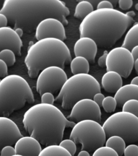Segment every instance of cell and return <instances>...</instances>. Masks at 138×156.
Instances as JSON below:
<instances>
[{
    "mask_svg": "<svg viewBox=\"0 0 138 156\" xmlns=\"http://www.w3.org/2000/svg\"><path fill=\"white\" fill-rule=\"evenodd\" d=\"M0 13L5 15L15 28L31 31L47 18H56L66 25V17L70 12L65 2L60 0H5Z\"/></svg>",
    "mask_w": 138,
    "mask_h": 156,
    "instance_id": "obj_1",
    "label": "cell"
},
{
    "mask_svg": "<svg viewBox=\"0 0 138 156\" xmlns=\"http://www.w3.org/2000/svg\"><path fill=\"white\" fill-rule=\"evenodd\" d=\"M23 124L30 136L47 146L59 144L66 127L76 123L70 121L54 105L39 103L30 107L23 116Z\"/></svg>",
    "mask_w": 138,
    "mask_h": 156,
    "instance_id": "obj_2",
    "label": "cell"
},
{
    "mask_svg": "<svg viewBox=\"0 0 138 156\" xmlns=\"http://www.w3.org/2000/svg\"><path fill=\"white\" fill-rule=\"evenodd\" d=\"M133 22V18L118 10H94L83 18L79 27L80 37L91 38L99 47L114 45Z\"/></svg>",
    "mask_w": 138,
    "mask_h": 156,
    "instance_id": "obj_3",
    "label": "cell"
},
{
    "mask_svg": "<svg viewBox=\"0 0 138 156\" xmlns=\"http://www.w3.org/2000/svg\"><path fill=\"white\" fill-rule=\"evenodd\" d=\"M71 59L69 49L63 41L48 37L37 40L30 45L25 62L29 76L34 79L46 67L57 66L64 69Z\"/></svg>",
    "mask_w": 138,
    "mask_h": 156,
    "instance_id": "obj_4",
    "label": "cell"
},
{
    "mask_svg": "<svg viewBox=\"0 0 138 156\" xmlns=\"http://www.w3.org/2000/svg\"><path fill=\"white\" fill-rule=\"evenodd\" d=\"M35 102L29 83L17 74L8 75L0 82V116L8 117L26 104Z\"/></svg>",
    "mask_w": 138,
    "mask_h": 156,
    "instance_id": "obj_5",
    "label": "cell"
},
{
    "mask_svg": "<svg viewBox=\"0 0 138 156\" xmlns=\"http://www.w3.org/2000/svg\"><path fill=\"white\" fill-rule=\"evenodd\" d=\"M100 91V84L93 76L88 73L74 74L64 83L55 101L61 102L63 109L69 110L77 101L93 99L96 93Z\"/></svg>",
    "mask_w": 138,
    "mask_h": 156,
    "instance_id": "obj_6",
    "label": "cell"
},
{
    "mask_svg": "<svg viewBox=\"0 0 138 156\" xmlns=\"http://www.w3.org/2000/svg\"><path fill=\"white\" fill-rule=\"evenodd\" d=\"M70 139L73 140L76 144L82 145V150L92 152L98 147L104 146L106 136L100 123L86 119L76 123L72 128Z\"/></svg>",
    "mask_w": 138,
    "mask_h": 156,
    "instance_id": "obj_7",
    "label": "cell"
},
{
    "mask_svg": "<svg viewBox=\"0 0 138 156\" xmlns=\"http://www.w3.org/2000/svg\"><path fill=\"white\" fill-rule=\"evenodd\" d=\"M106 137L117 135L126 143H135L138 140V117L128 112H119L110 115L103 125Z\"/></svg>",
    "mask_w": 138,
    "mask_h": 156,
    "instance_id": "obj_8",
    "label": "cell"
},
{
    "mask_svg": "<svg viewBox=\"0 0 138 156\" xmlns=\"http://www.w3.org/2000/svg\"><path fill=\"white\" fill-rule=\"evenodd\" d=\"M68 79L63 69L57 66H50L41 70L37 76L36 89L40 95L49 92L56 93Z\"/></svg>",
    "mask_w": 138,
    "mask_h": 156,
    "instance_id": "obj_9",
    "label": "cell"
},
{
    "mask_svg": "<svg viewBox=\"0 0 138 156\" xmlns=\"http://www.w3.org/2000/svg\"><path fill=\"white\" fill-rule=\"evenodd\" d=\"M134 61L130 51L120 46L108 52L105 67L107 71L117 72L122 77L127 78L133 70Z\"/></svg>",
    "mask_w": 138,
    "mask_h": 156,
    "instance_id": "obj_10",
    "label": "cell"
},
{
    "mask_svg": "<svg viewBox=\"0 0 138 156\" xmlns=\"http://www.w3.org/2000/svg\"><path fill=\"white\" fill-rule=\"evenodd\" d=\"M67 118L77 123L80 121L90 119L100 123L101 119L100 107L92 99H82L77 101L71 108Z\"/></svg>",
    "mask_w": 138,
    "mask_h": 156,
    "instance_id": "obj_11",
    "label": "cell"
},
{
    "mask_svg": "<svg viewBox=\"0 0 138 156\" xmlns=\"http://www.w3.org/2000/svg\"><path fill=\"white\" fill-rule=\"evenodd\" d=\"M35 36L37 40L53 37L64 41L66 38L64 24L59 20L52 18L43 19L37 24Z\"/></svg>",
    "mask_w": 138,
    "mask_h": 156,
    "instance_id": "obj_12",
    "label": "cell"
},
{
    "mask_svg": "<svg viewBox=\"0 0 138 156\" xmlns=\"http://www.w3.org/2000/svg\"><path fill=\"white\" fill-rule=\"evenodd\" d=\"M23 136L16 123L8 117L0 116V149L13 146Z\"/></svg>",
    "mask_w": 138,
    "mask_h": 156,
    "instance_id": "obj_13",
    "label": "cell"
},
{
    "mask_svg": "<svg viewBox=\"0 0 138 156\" xmlns=\"http://www.w3.org/2000/svg\"><path fill=\"white\" fill-rule=\"evenodd\" d=\"M22 45L21 37L14 29L8 26L0 28V51L9 49L20 56Z\"/></svg>",
    "mask_w": 138,
    "mask_h": 156,
    "instance_id": "obj_14",
    "label": "cell"
},
{
    "mask_svg": "<svg viewBox=\"0 0 138 156\" xmlns=\"http://www.w3.org/2000/svg\"><path fill=\"white\" fill-rule=\"evenodd\" d=\"M98 46L95 41L88 37H80L74 46L76 56H82L93 63L97 52Z\"/></svg>",
    "mask_w": 138,
    "mask_h": 156,
    "instance_id": "obj_15",
    "label": "cell"
},
{
    "mask_svg": "<svg viewBox=\"0 0 138 156\" xmlns=\"http://www.w3.org/2000/svg\"><path fill=\"white\" fill-rule=\"evenodd\" d=\"M16 154L23 156H38L42 150L38 140L31 136H22L14 144Z\"/></svg>",
    "mask_w": 138,
    "mask_h": 156,
    "instance_id": "obj_16",
    "label": "cell"
},
{
    "mask_svg": "<svg viewBox=\"0 0 138 156\" xmlns=\"http://www.w3.org/2000/svg\"><path fill=\"white\" fill-rule=\"evenodd\" d=\"M115 93L114 98L117 102V106L121 107L128 100H138V85L131 84L122 85Z\"/></svg>",
    "mask_w": 138,
    "mask_h": 156,
    "instance_id": "obj_17",
    "label": "cell"
},
{
    "mask_svg": "<svg viewBox=\"0 0 138 156\" xmlns=\"http://www.w3.org/2000/svg\"><path fill=\"white\" fill-rule=\"evenodd\" d=\"M101 85L107 92L115 93L123 85L122 77L117 72L108 71L103 76Z\"/></svg>",
    "mask_w": 138,
    "mask_h": 156,
    "instance_id": "obj_18",
    "label": "cell"
},
{
    "mask_svg": "<svg viewBox=\"0 0 138 156\" xmlns=\"http://www.w3.org/2000/svg\"><path fill=\"white\" fill-rule=\"evenodd\" d=\"M71 72L73 75L88 74L89 70V61L82 56H76L70 62Z\"/></svg>",
    "mask_w": 138,
    "mask_h": 156,
    "instance_id": "obj_19",
    "label": "cell"
},
{
    "mask_svg": "<svg viewBox=\"0 0 138 156\" xmlns=\"http://www.w3.org/2000/svg\"><path fill=\"white\" fill-rule=\"evenodd\" d=\"M137 23H134L127 32L122 44V47L130 51L134 46H138Z\"/></svg>",
    "mask_w": 138,
    "mask_h": 156,
    "instance_id": "obj_20",
    "label": "cell"
},
{
    "mask_svg": "<svg viewBox=\"0 0 138 156\" xmlns=\"http://www.w3.org/2000/svg\"><path fill=\"white\" fill-rule=\"evenodd\" d=\"M38 156H72L67 150L59 144H52L42 149Z\"/></svg>",
    "mask_w": 138,
    "mask_h": 156,
    "instance_id": "obj_21",
    "label": "cell"
},
{
    "mask_svg": "<svg viewBox=\"0 0 138 156\" xmlns=\"http://www.w3.org/2000/svg\"><path fill=\"white\" fill-rule=\"evenodd\" d=\"M126 143L120 136L112 135L108 137L105 141V146L111 147L116 151L119 156L123 154L126 147Z\"/></svg>",
    "mask_w": 138,
    "mask_h": 156,
    "instance_id": "obj_22",
    "label": "cell"
},
{
    "mask_svg": "<svg viewBox=\"0 0 138 156\" xmlns=\"http://www.w3.org/2000/svg\"><path fill=\"white\" fill-rule=\"evenodd\" d=\"M94 10L93 5L88 1H79L75 8L74 16L83 20Z\"/></svg>",
    "mask_w": 138,
    "mask_h": 156,
    "instance_id": "obj_23",
    "label": "cell"
},
{
    "mask_svg": "<svg viewBox=\"0 0 138 156\" xmlns=\"http://www.w3.org/2000/svg\"><path fill=\"white\" fill-rule=\"evenodd\" d=\"M0 59L4 61L8 66H11L15 62V53L9 49L2 50L0 51Z\"/></svg>",
    "mask_w": 138,
    "mask_h": 156,
    "instance_id": "obj_24",
    "label": "cell"
},
{
    "mask_svg": "<svg viewBox=\"0 0 138 156\" xmlns=\"http://www.w3.org/2000/svg\"><path fill=\"white\" fill-rule=\"evenodd\" d=\"M123 112L132 113L138 117V100L130 99L125 102L122 106Z\"/></svg>",
    "mask_w": 138,
    "mask_h": 156,
    "instance_id": "obj_25",
    "label": "cell"
},
{
    "mask_svg": "<svg viewBox=\"0 0 138 156\" xmlns=\"http://www.w3.org/2000/svg\"><path fill=\"white\" fill-rule=\"evenodd\" d=\"M117 106V102L114 98L111 96L105 97L103 100L102 106L107 113L114 112Z\"/></svg>",
    "mask_w": 138,
    "mask_h": 156,
    "instance_id": "obj_26",
    "label": "cell"
},
{
    "mask_svg": "<svg viewBox=\"0 0 138 156\" xmlns=\"http://www.w3.org/2000/svg\"><path fill=\"white\" fill-rule=\"evenodd\" d=\"M92 156H119L118 154L111 147L103 146L94 151Z\"/></svg>",
    "mask_w": 138,
    "mask_h": 156,
    "instance_id": "obj_27",
    "label": "cell"
},
{
    "mask_svg": "<svg viewBox=\"0 0 138 156\" xmlns=\"http://www.w3.org/2000/svg\"><path fill=\"white\" fill-rule=\"evenodd\" d=\"M60 146L67 150L71 155L73 156L76 153L77 151V146L76 143L71 139L62 140L60 143Z\"/></svg>",
    "mask_w": 138,
    "mask_h": 156,
    "instance_id": "obj_28",
    "label": "cell"
},
{
    "mask_svg": "<svg viewBox=\"0 0 138 156\" xmlns=\"http://www.w3.org/2000/svg\"><path fill=\"white\" fill-rule=\"evenodd\" d=\"M123 154L124 156H138L137 145L131 144L126 146Z\"/></svg>",
    "mask_w": 138,
    "mask_h": 156,
    "instance_id": "obj_29",
    "label": "cell"
},
{
    "mask_svg": "<svg viewBox=\"0 0 138 156\" xmlns=\"http://www.w3.org/2000/svg\"><path fill=\"white\" fill-rule=\"evenodd\" d=\"M41 96V103L47 104L54 105L55 98L52 93L45 92L43 93Z\"/></svg>",
    "mask_w": 138,
    "mask_h": 156,
    "instance_id": "obj_30",
    "label": "cell"
},
{
    "mask_svg": "<svg viewBox=\"0 0 138 156\" xmlns=\"http://www.w3.org/2000/svg\"><path fill=\"white\" fill-rule=\"evenodd\" d=\"M15 154V148L12 146L7 145L0 149V156H12Z\"/></svg>",
    "mask_w": 138,
    "mask_h": 156,
    "instance_id": "obj_31",
    "label": "cell"
},
{
    "mask_svg": "<svg viewBox=\"0 0 138 156\" xmlns=\"http://www.w3.org/2000/svg\"><path fill=\"white\" fill-rule=\"evenodd\" d=\"M119 6L123 10L129 9L133 6V2L132 0H119L118 1Z\"/></svg>",
    "mask_w": 138,
    "mask_h": 156,
    "instance_id": "obj_32",
    "label": "cell"
},
{
    "mask_svg": "<svg viewBox=\"0 0 138 156\" xmlns=\"http://www.w3.org/2000/svg\"><path fill=\"white\" fill-rule=\"evenodd\" d=\"M8 75V66L4 61L0 59V79H3Z\"/></svg>",
    "mask_w": 138,
    "mask_h": 156,
    "instance_id": "obj_33",
    "label": "cell"
},
{
    "mask_svg": "<svg viewBox=\"0 0 138 156\" xmlns=\"http://www.w3.org/2000/svg\"><path fill=\"white\" fill-rule=\"evenodd\" d=\"M113 8V5L109 1H100L98 3L96 9H112Z\"/></svg>",
    "mask_w": 138,
    "mask_h": 156,
    "instance_id": "obj_34",
    "label": "cell"
},
{
    "mask_svg": "<svg viewBox=\"0 0 138 156\" xmlns=\"http://www.w3.org/2000/svg\"><path fill=\"white\" fill-rule=\"evenodd\" d=\"M105 97V96L102 94L101 92H97L93 96L92 99L100 107L102 106V103Z\"/></svg>",
    "mask_w": 138,
    "mask_h": 156,
    "instance_id": "obj_35",
    "label": "cell"
},
{
    "mask_svg": "<svg viewBox=\"0 0 138 156\" xmlns=\"http://www.w3.org/2000/svg\"><path fill=\"white\" fill-rule=\"evenodd\" d=\"M108 52L107 51H104L103 54L98 59V63L99 66L103 68L106 66V58Z\"/></svg>",
    "mask_w": 138,
    "mask_h": 156,
    "instance_id": "obj_36",
    "label": "cell"
},
{
    "mask_svg": "<svg viewBox=\"0 0 138 156\" xmlns=\"http://www.w3.org/2000/svg\"><path fill=\"white\" fill-rule=\"evenodd\" d=\"M8 20L5 15L0 13V28L7 26Z\"/></svg>",
    "mask_w": 138,
    "mask_h": 156,
    "instance_id": "obj_37",
    "label": "cell"
},
{
    "mask_svg": "<svg viewBox=\"0 0 138 156\" xmlns=\"http://www.w3.org/2000/svg\"><path fill=\"white\" fill-rule=\"evenodd\" d=\"M130 53L134 61L138 59V46H134L130 50Z\"/></svg>",
    "mask_w": 138,
    "mask_h": 156,
    "instance_id": "obj_38",
    "label": "cell"
},
{
    "mask_svg": "<svg viewBox=\"0 0 138 156\" xmlns=\"http://www.w3.org/2000/svg\"><path fill=\"white\" fill-rule=\"evenodd\" d=\"M77 156H90L89 152L86 150H81Z\"/></svg>",
    "mask_w": 138,
    "mask_h": 156,
    "instance_id": "obj_39",
    "label": "cell"
},
{
    "mask_svg": "<svg viewBox=\"0 0 138 156\" xmlns=\"http://www.w3.org/2000/svg\"><path fill=\"white\" fill-rule=\"evenodd\" d=\"M14 30H15V32L17 33V34L20 37L22 36L23 34L24 31L21 28H15Z\"/></svg>",
    "mask_w": 138,
    "mask_h": 156,
    "instance_id": "obj_40",
    "label": "cell"
},
{
    "mask_svg": "<svg viewBox=\"0 0 138 156\" xmlns=\"http://www.w3.org/2000/svg\"><path fill=\"white\" fill-rule=\"evenodd\" d=\"M130 84L133 85H138V76H136L133 78L131 81Z\"/></svg>",
    "mask_w": 138,
    "mask_h": 156,
    "instance_id": "obj_41",
    "label": "cell"
},
{
    "mask_svg": "<svg viewBox=\"0 0 138 156\" xmlns=\"http://www.w3.org/2000/svg\"><path fill=\"white\" fill-rule=\"evenodd\" d=\"M134 67V69L136 71V72L137 74H138V59L135 60L134 61V65L133 67Z\"/></svg>",
    "mask_w": 138,
    "mask_h": 156,
    "instance_id": "obj_42",
    "label": "cell"
},
{
    "mask_svg": "<svg viewBox=\"0 0 138 156\" xmlns=\"http://www.w3.org/2000/svg\"><path fill=\"white\" fill-rule=\"evenodd\" d=\"M126 14L127 15L133 18V17H134V16H135V12H134V11H129V12H127L126 13Z\"/></svg>",
    "mask_w": 138,
    "mask_h": 156,
    "instance_id": "obj_43",
    "label": "cell"
},
{
    "mask_svg": "<svg viewBox=\"0 0 138 156\" xmlns=\"http://www.w3.org/2000/svg\"><path fill=\"white\" fill-rule=\"evenodd\" d=\"M12 156H23L22 155L17 154H15L13 155Z\"/></svg>",
    "mask_w": 138,
    "mask_h": 156,
    "instance_id": "obj_44",
    "label": "cell"
},
{
    "mask_svg": "<svg viewBox=\"0 0 138 156\" xmlns=\"http://www.w3.org/2000/svg\"><path fill=\"white\" fill-rule=\"evenodd\" d=\"M1 80H2V79H0V82H1Z\"/></svg>",
    "mask_w": 138,
    "mask_h": 156,
    "instance_id": "obj_45",
    "label": "cell"
}]
</instances>
